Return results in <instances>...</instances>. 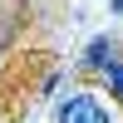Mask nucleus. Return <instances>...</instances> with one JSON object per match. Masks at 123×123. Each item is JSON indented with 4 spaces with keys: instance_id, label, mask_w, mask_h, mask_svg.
<instances>
[{
    "instance_id": "1",
    "label": "nucleus",
    "mask_w": 123,
    "mask_h": 123,
    "mask_svg": "<svg viewBox=\"0 0 123 123\" xmlns=\"http://www.w3.org/2000/svg\"><path fill=\"white\" fill-rule=\"evenodd\" d=\"M54 123H113V108H108L94 89H74L69 98H59Z\"/></svg>"
},
{
    "instance_id": "2",
    "label": "nucleus",
    "mask_w": 123,
    "mask_h": 123,
    "mask_svg": "<svg viewBox=\"0 0 123 123\" xmlns=\"http://www.w3.org/2000/svg\"><path fill=\"white\" fill-rule=\"evenodd\" d=\"M113 59H118V39L113 35H94L84 44V54H79V69H84V74H104Z\"/></svg>"
},
{
    "instance_id": "3",
    "label": "nucleus",
    "mask_w": 123,
    "mask_h": 123,
    "mask_svg": "<svg viewBox=\"0 0 123 123\" xmlns=\"http://www.w3.org/2000/svg\"><path fill=\"white\" fill-rule=\"evenodd\" d=\"M98 79H104L108 98H118V104H123V54H118V59H113V64H108V69H104Z\"/></svg>"
}]
</instances>
